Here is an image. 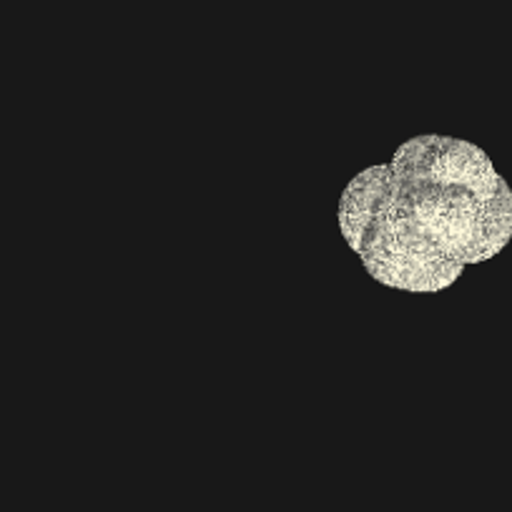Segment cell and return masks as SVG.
Instances as JSON below:
<instances>
[{"label":"cell","mask_w":512,"mask_h":512,"mask_svg":"<svg viewBox=\"0 0 512 512\" xmlns=\"http://www.w3.org/2000/svg\"><path fill=\"white\" fill-rule=\"evenodd\" d=\"M339 226L377 282L440 292L505 249L512 191L475 144L417 136L347 186Z\"/></svg>","instance_id":"cell-1"}]
</instances>
